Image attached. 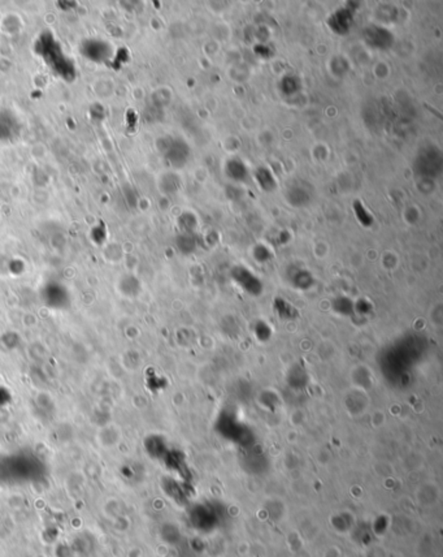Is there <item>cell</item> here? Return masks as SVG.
Listing matches in <instances>:
<instances>
[]
</instances>
